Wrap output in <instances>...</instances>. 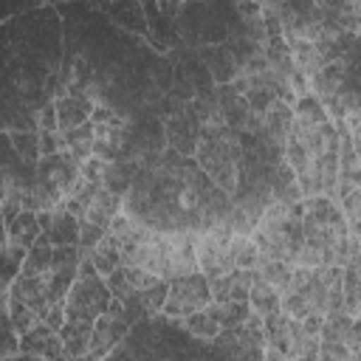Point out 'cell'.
Segmentation results:
<instances>
[{
  "mask_svg": "<svg viewBox=\"0 0 361 361\" xmlns=\"http://www.w3.org/2000/svg\"><path fill=\"white\" fill-rule=\"evenodd\" d=\"M237 3L209 0V3H183L178 14L180 45L197 51L203 45H226L228 31L237 23Z\"/></svg>",
  "mask_w": 361,
  "mask_h": 361,
  "instance_id": "obj_1",
  "label": "cell"
},
{
  "mask_svg": "<svg viewBox=\"0 0 361 361\" xmlns=\"http://www.w3.org/2000/svg\"><path fill=\"white\" fill-rule=\"evenodd\" d=\"M243 133L226 127L220 133H203V141L197 147V166L220 186L226 195L237 192V178H240V158H243Z\"/></svg>",
  "mask_w": 361,
  "mask_h": 361,
  "instance_id": "obj_2",
  "label": "cell"
},
{
  "mask_svg": "<svg viewBox=\"0 0 361 361\" xmlns=\"http://www.w3.org/2000/svg\"><path fill=\"white\" fill-rule=\"evenodd\" d=\"M110 290L104 276L93 268L90 259H82L79 265V276L65 299V319L71 324H82V327H93L99 322V316L107 313L110 305Z\"/></svg>",
  "mask_w": 361,
  "mask_h": 361,
  "instance_id": "obj_3",
  "label": "cell"
},
{
  "mask_svg": "<svg viewBox=\"0 0 361 361\" xmlns=\"http://www.w3.org/2000/svg\"><path fill=\"white\" fill-rule=\"evenodd\" d=\"M265 324L259 313H251V319L243 327L223 330L212 344L206 361H262L265 358Z\"/></svg>",
  "mask_w": 361,
  "mask_h": 361,
  "instance_id": "obj_4",
  "label": "cell"
},
{
  "mask_svg": "<svg viewBox=\"0 0 361 361\" xmlns=\"http://www.w3.org/2000/svg\"><path fill=\"white\" fill-rule=\"evenodd\" d=\"M212 285L203 274H192V276H178L169 282V296L164 305V316L169 319H186L197 310H206L212 305Z\"/></svg>",
  "mask_w": 361,
  "mask_h": 361,
  "instance_id": "obj_5",
  "label": "cell"
},
{
  "mask_svg": "<svg viewBox=\"0 0 361 361\" xmlns=\"http://www.w3.org/2000/svg\"><path fill=\"white\" fill-rule=\"evenodd\" d=\"M183 3H144V14H147V42L158 51V54H169L172 48L180 45V34H178V14H180Z\"/></svg>",
  "mask_w": 361,
  "mask_h": 361,
  "instance_id": "obj_6",
  "label": "cell"
},
{
  "mask_svg": "<svg viewBox=\"0 0 361 361\" xmlns=\"http://www.w3.org/2000/svg\"><path fill=\"white\" fill-rule=\"evenodd\" d=\"M164 130H166L169 149L180 152L183 158H195L197 155V147L203 141V127H200V118H197V113H195L192 104H186L183 113L166 118L164 121Z\"/></svg>",
  "mask_w": 361,
  "mask_h": 361,
  "instance_id": "obj_7",
  "label": "cell"
},
{
  "mask_svg": "<svg viewBox=\"0 0 361 361\" xmlns=\"http://www.w3.org/2000/svg\"><path fill=\"white\" fill-rule=\"evenodd\" d=\"M79 175H82V161L71 149H62L56 155H45L37 166V180L51 183L62 197L71 192V186L76 183Z\"/></svg>",
  "mask_w": 361,
  "mask_h": 361,
  "instance_id": "obj_8",
  "label": "cell"
},
{
  "mask_svg": "<svg viewBox=\"0 0 361 361\" xmlns=\"http://www.w3.org/2000/svg\"><path fill=\"white\" fill-rule=\"evenodd\" d=\"M192 243H195V251H197V262H200V274L214 282L231 271H237L231 254H228V245L217 243L209 231H200V234H192Z\"/></svg>",
  "mask_w": 361,
  "mask_h": 361,
  "instance_id": "obj_9",
  "label": "cell"
},
{
  "mask_svg": "<svg viewBox=\"0 0 361 361\" xmlns=\"http://www.w3.org/2000/svg\"><path fill=\"white\" fill-rule=\"evenodd\" d=\"M96 6H99L121 31L147 39L149 25H147V14H144V3H135V0H113V3H96Z\"/></svg>",
  "mask_w": 361,
  "mask_h": 361,
  "instance_id": "obj_10",
  "label": "cell"
},
{
  "mask_svg": "<svg viewBox=\"0 0 361 361\" xmlns=\"http://www.w3.org/2000/svg\"><path fill=\"white\" fill-rule=\"evenodd\" d=\"M11 299L28 305L39 316V322H45V316L54 307L51 305V296H48V279L45 276H23L20 274L14 279V285H11Z\"/></svg>",
  "mask_w": 361,
  "mask_h": 361,
  "instance_id": "obj_11",
  "label": "cell"
},
{
  "mask_svg": "<svg viewBox=\"0 0 361 361\" xmlns=\"http://www.w3.org/2000/svg\"><path fill=\"white\" fill-rule=\"evenodd\" d=\"M20 353L34 355V358H45V361H56V358H65V344H62L59 333H54L42 322L31 333L20 336Z\"/></svg>",
  "mask_w": 361,
  "mask_h": 361,
  "instance_id": "obj_12",
  "label": "cell"
},
{
  "mask_svg": "<svg viewBox=\"0 0 361 361\" xmlns=\"http://www.w3.org/2000/svg\"><path fill=\"white\" fill-rule=\"evenodd\" d=\"M197 59L206 65L214 85H231L240 73V65L231 56L228 45H203V48H197Z\"/></svg>",
  "mask_w": 361,
  "mask_h": 361,
  "instance_id": "obj_13",
  "label": "cell"
},
{
  "mask_svg": "<svg viewBox=\"0 0 361 361\" xmlns=\"http://www.w3.org/2000/svg\"><path fill=\"white\" fill-rule=\"evenodd\" d=\"M344 79H347V62L344 56L327 62L316 76L307 79V87H310V96H316L322 104H327L330 99H336L344 87Z\"/></svg>",
  "mask_w": 361,
  "mask_h": 361,
  "instance_id": "obj_14",
  "label": "cell"
},
{
  "mask_svg": "<svg viewBox=\"0 0 361 361\" xmlns=\"http://www.w3.org/2000/svg\"><path fill=\"white\" fill-rule=\"evenodd\" d=\"M56 113H59V130L68 133V130H76V127H82V124L90 121L93 102L85 96V90L71 87V93L56 102Z\"/></svg>",
  "mask_w": 361,
  "mask_h": 361,
  "instance_id": "obj_15",
  "label": "cell"
},
{
  "mask_svg": "<svg viewBox=\"0 0 361 361\" xmlns=\"http://www.w3.org/2000/svg\"><path fill=\"white\" fill-rule=\"evenodd\" d=\"M254 279H257V271H240L237 268V271H231V274L209 282L212 285V299L220 302V305L223 302H248V293H251Z\"/></svg>",
  "mask_w": 361,
  "mask_h": 361,
  "instance_id": "obj_16",
  "label": "cell"
},
{
  "mask_svg": "<svg viewBox=\"0 0 361 361\" xmlns=\"http://www.w3.org/2000/svg\"><path fill=\"white\" fill-rule=\"evenodd\" d=\"M200 274V262H197V251L192 243V234H175V245L169 254V271H166V282L178 279V276H192Z\"/></svg>",
  "mask_w": 361,
  "mask_h": 361,
  "instance_id": "obj_17",
  "label": "cell"
},
{
  "mask_svg": "<svg viewBox=\"0 0 361 361\" xmlns=\"http://www.w3.org/2000/svg\"><path fill=\"white\" fill-rule=\"evenodd\" d=\"M288 48H290V56H293V65L299 68V73L305 79L316 76L327 62V51L319 45V42H307V39H288Z\"/></svg>",
  "mask_w": 361,
  "mask_h": 361,
  "instance_id": "obj_18",
  "label": "cell"
},
{
  "mask_svg": "<svg viewBox=\"0 0 361 361\" xmlns=\"http://www.w3.org/2000/svg\"><path fill=\"white\" fill-rule=\"evenodd\" d=\"M39 234H42V228H39V223H37V212H23L11 226L3 228V243L28 254L31 245L39 240Z\"/></svg>",
  "mask_w": 361,
  "mask_h": 361,
  "instance_id": "obj_19",
  "label": "cell"
},
{
  "mask_svg": "<svg viewBox=\"0 0 361 361\" xmlns=\"http://www.w3.org/2000/svg\"><path fill=\"white\" fill-rule=\"evenodd\" d=\"M121 212H124V197L102 186V189H99V195L93 197V203L87 206L85 220H87V223H93V226H102V228H107V231H110L113 220H116Z\"/></svg>",
  "mask_w": 361,
  "mask_h": 361,
  "instance_id": "obj_20",
  "label": "cell"
},
{
  "mask_svg": "<svg viewBox=\"0 0 361 361\" xmlns=\"http://www.w3.org/2000/svg\"><path fill=\"white\" fill-rule=\"evenodd\" d=\"M79 231H82V220L73 217V214L65 209V203H59V206L54 209V223H51V228L45 231L48 240H51L54 245H79Z\"/></svg>",
  "mask_w": 361,
  "mask_h": 361,
  "instance_id": "obj_21",
  "label": "cell"
},
{
  "mask_svg": "<svg viewBox=\"0 0 361 361\" xmlns=\"http://www.w3.org/2000/svg\"><path fill=\"white\" fill-rule=\"evenodd\" d=\"M138 175H141V164L138 161H113L104 169V189H110V192L124 197L133 189Z\"/></svg>",
  "mask_w": 361,
  "mask_h": 361,
  "instance_id": "obj_22",
  "label": "cell"
},
{
  "mask_svg": "<svg viewBox=\"0 0 361 361\" xmlns=\"http://www.w3.org/2000/svg\"><path fill=\"white\" fill-rule=\"evenodd\" d=\"M178 322L183 324V330H186L189 336H195V338H200V341H206V344H212V341L223 333V324H220V319L214 316L212 305H209L206 310H197V313H192V316H186V319H178Z\"/></svg>",
  "mask_w": 361,
  "mask_h": 361,
  "instance_id": "obj_23",
  "label": "cell"
},
{
  "mask_svg": "<svg viewBox=\"0 0 361 361\" xmlns=\"http://www.w3.org/2000/svg\"><path fill=\"white\" fill-rule=\"evenodd\" d=\"M271 192H274V200H279V203H302L305 200V195L299 189V180H296V172L285 161L274 166Z\"/></svg>",
  "mask_w": 361,
  "mask_h": 361,
  "instance_id": "obj_24",
  "label": "cell"
},
{
  "mask_svg": "<svg viewBox=\"0 0 361 361\" xmlns=\"http://www.w3.org/2000/svg\"><path fill=\"white\" fill-rule=\"evenodd\" d=\"M54 265V243L48 240V234H39V240L31 245V251L25 254L23 262V276H45Z\"/></svg>",
  "mask_w": 361,
  "mask_h": 361,
  "instance_id": "obj_25",
  "label": "cell"
},
{
  "mask_svg": "<svg viewBox=\"0 0 361 361\" xmlns=\"http://www.w3.org/2000/svg\"><path fill=\"white\" fill-rule=\"evenodd\" d=\"M90 262H93V268H96L102 276H110L113 271L124 268V265H121V243H118L113 234H107V237L90 251Z\"/></svg>",
  "mask_w": 361,
  "mask_h": 361,
  "instance_id": "obj_26",
  "label": "cell"
},
{
  "mask_svg": "<svg viewBox=\"0 0 361 361\" xmlns=\"http://www.w3.org/2000/svg\"><path fill=\"white\" fill-rule=\"evenodd\" d=\"M293 121L296 124H305V127H322V124H330L333 118L327 116L324 104L316 99V96H299L296 104H293Z\"/></svg>",
  "mask_w": 361,
  "mask_h": 361,
  "instance_id": "obj_27",
  "label": "cell"
},
{
  "mask_svg": "<svg viewBox=\"0 0 361 361\" xmlns=\"http://www.w3.org/2000/svg\"><path fill=\"white\" fill-rule=\"evenodd\" d=\"M248 305H251L254 313L271 316V313H279V310H282V293L274 290L271 285H265L262 279H254L251 293H248Z\"/></svg>",
  "mask_w": 361,
  "mask_h": 361,
  "instance_id": "obj_28",
  "label": "cell"
},
{
  "mask_svg": "<svg viewBox=\"0 0 361 361\" xmlns=\"http://www.w3.org/2000/svg\"><path fill=\"white\" fill-rule=\"evenodd\" d=\"M228 254H231V259L240 271H257L259 262H262V254H259L257 243L251 237H243V234H234V240L228 243Z\"/></svg>",
  "mask_w": 361,
  "mask_h": 361,
  "instance_id": "obj_29",
  "label": "cell"
},
{
  "mask_svg": "<svg viewBox=\"0 0 361 361\" xmlns=\"http://www.w3.org/2000/svg\"><path fill=\"white\" fill-rule=\"evenodd\" d=\"M290 271H293V265L279 262V259H265V257H262V262H259V268H257V279H262V282L271 285L274 290L285 293L288 285H290Z\"/></svg>",
  "mask_w": 361,
  "mask_h": 361,
  "instance_id": "obj_30",
  "label": "cell"
},
{
  "mask_svg": "<svg viewBox=\"0 0 361 361\" xmlns=\"http://www.w3.org/2000/svg\"><path fill=\"white\" fill-rule=\"evenodd\" d=\"M93 144H96V135H93V121L76 127V130H68L65 133V147L79 158V161H87L93 158Z\"/></svg>",
  "mask_w": 361,
  "mask_h": 361,
  "instance_id": "obj_31",
  "label": "cell"
},
{
  "mask_svg": "<svg viewBox=\"0 0 361 361\" xmlns=\"http://www.w3.org/2000/svg\"><path fill=\"white\" fill-rule=\"evenodd\" d=\"M11 147L20 152V158L28 164V166H39L42 161V149H39V133H3Z\"/></svg>",
  "mask_w": 361,
  "mask_h": 361,
  "instance_id": "obj_32",
  "label": "cell"
},
{
  "mask_svg": "<svg viewBox=\"0 0 361 361\" xmlns=\"http://www.w3.org/2000/svg\"><path fill=\"white\" fill-rule=\"evenodd\" d=\"M353 324H355V319L347 316L344 310H338V313H327L319 338H322V341H341V344H347V338H350V333H353Z\"/></svg>",
  "mask_w": 361,
  "mask_h": 361,
  "instance_id": "obj_33",
  "label": "cell"
},
{
  "mask_svg": "<svg viewBox=\"0 0 361 361\" xmlns=\"http://www.w3.org/2000/svg\"><path fill=\"white\" fill-rule=\"evenodd\" d=\"M166 296H169V282H158L155 288H149V290H141V293H138V302H141L144 313L152 319V316H158V313L164 310V305H166Z\"/></svg>",
  "mask_w": 361,
  "mask_h": 361,
  "instance_id": "obj_34",
  "label": "cell"
},
{
  "mask_svg": "<svg viewBox=\"0 0 361 361\" xmlns=\"http://www.w3.org/2000/svg\"><path fill=\"white\" fill-rule=\"evenodd\" d=\"M124 274H127V282H130L133 293L149 290V288H155L158 282H164L161 276H155V274H149V271H144V268H124Z\"/></svg>",
  "mask_w": 361,
  "mask_h": 361,
  "instance_id": "obj_35",
  "label": "cell"
},
{
  "mask_svg": "<svg viewBox=\"0 0 361 361\" xmlns=\"http://www.w3.org/2000/svg\"><path fill=\"white\" fill-rule=\"evenodd\" d=\"M316 361H353V353L341 341H319Z\"/></svg>",
  "mask_w": 361,
  "mask_h": 361,
  "instance_id": "obj_36",
  "label": "cell"
},
{
  "mask_svg": "<svg viewBox=\"0 0 361 361\" xmlns=\"http://www.w3.org/2000/svg\"><path fill=\"white\" fill-rule=\"evenodd\" d=\"M104 282H107V290H110V296L113 299H127L130 293H133V288H130V282H127V274H124V268H118V271H113L110 276H104Z\"/></svg>",
  "mask_w": 361,
  "mask_h": 361,
  "instance_id": "obj_37",
  "label": "cell"
},
{
  "mask_svg": "<svg viewBox=\"0 0 361 361\" xmlns=\"http://www.w3.org/2000/svg\"><path fill=\"white\" fill-rule=\"evenodd\" d=\"M245 102H248V107H251L254 113H265V110L276 102V96H274L268 87H254V90L245 93Z\"/></svg>",
  "mask_w": 361,
  "mask_h": 361,
  "instance_id": "obj_38",
  "label": "cell"
},
{
  "mask_svg": "<svg viewBox=\"0 0 361 361\" xmlns=\"http://www.w3.org/2000/svg\"><path fill=\"white\" fill-rule=\"evenodd\" d=\"M338 206H341V212H344V217H347L350 226H353V223H361V189L344 195Z\"/></svg>",
  "mask_w": 361,
  "mask_h": 361,
  "instance_id": "obj_39",
  "label": "cell"
},
{
  "mask_svg": "<svg viewBox=\"0 0 361 361\" xmlns=\"http://www.w3.org/2000/svg\"><path fill=\"white\" fill-rule=\"evenodd\" d=\"M37 124H39V133H59V113H56V102L45 104V107L37 113Z\"/></svg>",
  "mask_w": 361,
  "mask_h": 361,
  "instance_id": "obj_40",
  "label": "cell"
},
{
  "mask_svg": "<svg viewBox=\"0 0 361 361\" xmlns=\"http://www.w3.org/2000/svg\"><path fill=\"white\" fill-rule=\"evenodd\" d=\"M39 149H42V158L68 149V147H65V133H62V130H59V133H39Z\"/></svg>",
  "mask_w": 361,
  "mask_h": 361,
  "instance_id": "obj_41",
  "label": "cell"
},
{
  "mask_svg": "<svg viewBox=\"0 0 361 361\" xmlns=\"http://www.w3.org/2000/svg\"><path fill=\"white\" fill-rule=\"evenodd\" d=\"M20 355V333L14 330V324L6 319V341H3V358H14Z\"/></svg>",
  "mask_w": 361,
  "mask_h": 361,
  "instance_id": "obj_42",
  "label": "cell"
},
{
  "mask_svg": "<svg viewBox=\"0 0 361 361\" xmlns=\"http://www.w3.org/2000/svg\"><path fill=\"white\" fill-rule=\"evenodd\" d=\"M324 319H327V316H322V313H310V316H305V319H302V327H305L310 336H322Z\"/></svg>",
  "mask_w": 361,
  "mask_h": 361,
  "instance_id": "obj_43",
  "label": "cell"
},
{
  "mask_svg": "<svg viewBox=\"0 0 361 361\" xmlns=\"http://www.w3.org/2000/svg\"><path fill=\"white\" fill-rule=\"evenodd\" d=\"M347 347H350V353H358V350H361V319H355L353 333H350V338H347Z\"/></svg>",
  "mask_w": 361,
  "mask_h": 361,
  "instance_id": "obj_44",
  "label": "cell"
},
{
  "mask_svg": "<svg viewBox=\"0 0 361 361\" xmlns=\"http://www.w3.org/2000/svg\"><path fill=\"white\" fill-rule=\"evenodd\" d=\"M288 361H316V355H302V358H288Z\"/></svg>",
  "mask_w": 361,
  "mask_h": 361,
  "instance_id": "obj_45",
  "label": "cell"
},
{
  "mask_svg": "<svg viewBox=\"0 0 361 361\" xmlns=\"http://www.w3.org/2000/svg\"><path fill=\"white\" fill-rule=\"evenodd\" d=\"M56 361H68V358H56Z\"/></svg>",
  "mask_w": 361,
  "mask_h": 361,
  "instance_id": "obj_46",
  "label": "cell"
},
{
  "mask_svg": "<svg viewBox=\"0 0 361 361\" xmlns=\"http://www.w3.org/2000/svg\"><path fill=\"white\" fill-rule=\"evenodd\" d=\"M358 319H361V316H358Z\"/></svg>",
  "mask_w": 361,
  "mask_h": 361,
  "instance_id": "obj_47",
  "label": "cell"
}]
</instances>
